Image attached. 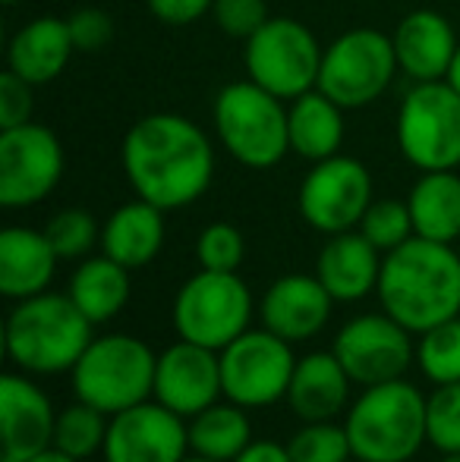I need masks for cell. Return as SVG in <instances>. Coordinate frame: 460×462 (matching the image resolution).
Instances as JSON below:
<instances>
[{
	"instance_id": "obj_22",
	"label": "cell",
	"mask_w": 460,
	"mask_h": 462,
	"mask_svg": "<svg viewBox=\"0 0 460 462\" xmlns=\"http://www.w3.org/2000/svg\"><path fill=\"white\" fill-rule=\"evenodd\" d=\"M76 54L70 23L61 16H38L13 32L6 44V69L25 79L29 86H48L67 69Z\"/></svg>"
},
{
	"instance_id": "obj_31",
	"label": "cell",
	"mask_w": 460,
	"mask_h": 462,
	"mask_svg": "<svg viewBox=\"0 0 460 462\" xmlns=\"http://www.w3.org/2000/svg\"><path fill=\"white\" fill-rule=\"evenodd\" d=\"M61 262H82L101 243V226L86 208H63L44 226Z\"/></svg>"
},
{
	"instance_id": "obj_12",
	"label": "cell",
	"mask_w": 460,
	"mask_h": 462,
	"mask_svg": "<svg viewBox=\"0 0 460 462\" xmlns=\"http://www.w3.org/2000/svg\"><path fill=\"white\" fill-rule=\"evenodd\" d=\"M63 145L48 126L29 120L23 126L0 129V205H42L63 180Z\"/></svg>"
},
{
	"instance_id": "obj_29",
	"label": "cell",
	"mask_w": 460,
	"mask_h": 462,
	"mask_svg": "<svg viewBox=\"0 0 460 462\" xmlns=\"http://www.w3.org/2000/svg\"><path fill=\"white\" fill-rule=\"evenodd\" d=\"M108 421L111 415H105L101 409H95L92 402L76 400L67 409L57 412V425H54V447L76 459H89L95 453L105 450V438H108Z\"/></svg>"
},
{
	"instance_id": "obj_14",
	"label": "cell",
	"mask_w": 460,
	"mask_h": 462,
	"mask_svg": "<svg viewBox=\"0 0 460 462\" xmlns=\"http://www.w3.org/2000/svg\"><path fill=\"white\" fill-rule=\"evenodd\" d=\"M332 353L344 365L356 387H375L404 377L410 362H417L413 334L385 311L350 318L334 334Z\"/></svg>"
},
{
	"instance_id": "obj_35",
	"label": "cell",
	"mask_w": 460,
	"mask_h": 462,
	"mask_svg": "<svg viewBox=\"0 0 460 462\" xmlns=\"http://www.w3.org/2000/svg\"><path fill=\"white\" fill-rule=\"evenodd\" d=\"M246 255V239L228 220L209 224L196 239L199 268L205 271H237Z\"/></svg>"
},
{
	"instance_id": "obj_9",
	"label": "cell",
	"mask_w": 460,
	"mask_h": 462,
	"mask_svg": "<svg viewBox=\"0 0 460 462\" xmlns=\"http://www.w3.org/2000/svg\"><path fill=\"white\" fill-rule=\"evenodd\" d=\"M398 148L419 173L460 167V92L448 79L413 82L398 110Z\"/></svg>"
},
{
	"instance_id": "obj_36",
	"label": "cell",
	"mask_w": 460,
	"mask_h": 462,
	"mask_svg": "<svg viewBox=\"0 0 460 462\" xmlns=\"http://www.w3.org/2000/svg\"><path fill=\"white\" fill-rule=\"evenodd\" d=\"M211 19L228 38H252L265 23H268V4L265 0H215Z\"/></svg>"
},
{
	"instance_id": "obj_10",
	"label": "cell",
	"mask_w": 460,
	"mask_h": 462,
	"mask_svg": "<svg viewBox=\"0 0 460 462\" xmlns=\"http://www.w3.org/2000/svg\"><path fill=\"white\" fill-rule=\"evenodd\" d=\"M400 73L391 35L379 29H350L338 35L322 54L319 92L338 101L344 110H360L379 101Z\"/></svg>"
},
{
	"instance_id": "obj_44",
	"label": "cell",
	"mask_w": 460,
	"mask_h": 462,
	"mask_svg": "<svg viewBox=\"0 0 460 462\" xmlns=\"http://www.w3.org/2000/svg\"><path fill=\"white\" fill-rule=\"evenodd\" d=\"M183 462H211V459H202V457H192V453H190V457H186Z\"/></svg>"
},
{
	"instance_id": "obj_40",
	"label": "cell",
	"mask_w": 460,
	"mask_h": 462,
	"mask_svg": "<svg viewBox=\"0 0 460 462\" xmlns=\"http://www.w3.org/2000/svg\"><path fill=\"white\" fill-rule=\"evenodd\" d=\"M233 462H294V459H290L287 444H277V440H252Z\"/></svg>"
},
{
	"instance_id": "obj_30",
	"label": "cell",
	"mask_w": 460,
	"mask_h": 462,
	"mask_svg": "<svg viewBox=\"0 0 460 462\" xmlns=\"http://www.w3.org/2000/svg\"><path fill=\"white\" fill-rule=\"evenodd\" d=\"M417 368L432 387L460 381V315L419 334Z\"/></svg>"
},
{
	"instance_id": "obj_11",
	"label": "cell",
	"mask_w": 460,
	"mask_h": 462,
	"mask_svg": "<svg viewBox=\"0 0 460 462\" xmlns=\"http://www.w3.org/2000/svg\"><path fill=\"white\" fill-rule=\"evenodd\" d=\"M224 396L243 409H268L287 400L296 368L294 343L268 328H249L221 349Z\"/></svg>"
},
{
	"instance_id": "obj_38",
	"label": "cell",
	"mask_w": 460,
	"mask_h": 462,
	"mask_svg": "<svg viewBox=\"0 0 460 462\" xmlns=\"http://www.w3.org/2000/svg\"><path fill=\"white\" fill-rule=\"evenodd\" d=\"M70 35L76 42V51H101L114 38V23L105 10L99 6H82V10L70 13Z\"/></svg>"
},
{
	"instance_id": "obj_27",
	"label": "cell",
	"mask_w": 460,
	"mask_h": 462,
	"mask_svg": "<svg viewBox=\"0 0 460 462\" xmlns=\"http://www.w3.org/2000/svg\"><path fill=\"white\" fill-rule=\"evenodd\" d=\"M413 233L432 243L455 245L460 239V177L455 171H429L407 195Z\"/></svg>"
},
{
	"instance_id": "obj_45",
	"label": "cell",
	"mask_w": 460,
	"mask_h": 462,
	"mask_svg": "<svg viewBox=\"0 0 460 462\" xmlns=\"http://www.w3.org/2000/svg\"><path fill=\"white\" fill-rule=\"evenodd\" d=\"M6 6H16V4H23V0H4Z\"/></svg>"
},
{
	"instance_id": "obj_5",
	"label": "cell",
	"mask_w": 460,
	"mask_h": 462,
	"mask_svg": "<svg viewBox=\"0 0 460 462\" xmlns=\"http://www.w3.org/2000/svg\"><path fill=\"white\" fill-rule=\"evenodd\" d=\"M211 126L228 154L249 171H268L290 152L287 107L252 79L230 82L211 104Z\"/></svg>"
},
{
	"instance_id": "obj_16",
	"label": "cell",
	"mask_w": 460,
	"mask_h": 462,
	"mask_svg": "<svg viewBox=\"0 0 460 462\" xmlns=\"http://www.w3.org/2000/svg\"><path fill=\"white\" fill-rule=\"evenodd\" d=\"M218 396H224V383L221 356L215 349H205L190 340H177L161 349L152 400L183 419H192L211 402H218Z\"/></svg>"
},
{
	"instance_id": "obj_28",
	"label": "cell",
	"mask_w": 460,
	"mask_h": 462,
	"mask_svg": "<svg viewBox=\"0 0 460 462\" xmlns=\"http://www.w3.org/2000/svg\"><path fill=\"white\" fill-rule=\"evenodd\" d=\"M190 453L211 462H233L252 444V421L237 402H211L186 421Z\"/></svg>"
},
{
	"instance_id": "obj_24",
	"label": "cell",
	"mask_w": 460,
	"mask_h": 462,
	"mask_svg": "<svg viewBox=\"0 0 460 462\" xmlns=\"http://www.w3.org/2000/svg\"><path fill=\"white\" fill-rule=\"evenodd\" d=\"M161 245H164V211L146 199L114 208L101 226V252L129 271L152 264Z\"/></svg>"
},
{
	"instance_id": "obj_25",
	"label": "cell",
	"mask_w": 460,
	"mask_h": 462,
	"mask_svg": "<svg viewBox=\"0 0 460 462\" xmlns=\"http://www.w3.org/2000/svg\"><path fill=\"white\" fill-rule=\"evenodd\" d=\"M287 133L290 152L306 161H325L332 154H341L344 145V107L332 101L325 92L300 95L287 107Z\"/></svg>"
},
{
	"instance_id": "obj_21",
	"label": "cell",
	"mask_w": 460,
	"mask_h": 462,
	"mask_svg": "<svg viewBox=\"0 0 460 462\" xmlns=\"http://www.w3.org/2000/svg\"><path fill=\"white\" fill-rule=\"evenodd\" d=\"M350 374L332 349L296 359L287 387V406L300 421H334L350 409Z\"/></svg>"
},
{
	"instance_id": "obj_42",
	"label": "cell",
	"mask_w": 460,
	"mask_h": 462,
	"mask_svg": "<svg viewBox=\"0 0 460 462\" xmlns=\"http://www.w3.org/2000/svg\"><path fill=\"white\" fill-rule=\"evenodd\" d=\"M445 79H448L451 86H455L457 92H460V48H457L455 60H451V69H448V76H445Z\"/></svg>"
},
{
	"instance_id": "obj_39",
	"label": "cell",
	"mask_w": 460,
	"mask_h": 462,
	"mask_svg": "<svg viewBox=\"0 0 460 462\" xmlns=\"http://www.w3.org/2000/svg\"><path fill=\"white\" fill-rule=\"evenodd\" d=\"M148 13L164 25H190L211 13L215 0H146Z\"/></svg>"
},
{
	"instance_id": "obj_41",
	"label": "cell",
	"mask_w": 460,
	"mask_h": 462,
	"mask_svg": "<svg viewBox=\"0 0 460 462\" xmlns=\"http://www.w3.org/2000/svg\"><path fill=\"white\" fill-rule=\"evenodd\" d=\"M25 462H80V459L70 457V453H63V450H57V447H48V450L35 453V457L25 459Z\"/></svg>"
},
{
	"instance_id": "obj_18",
	"label": "cell",
	"mask_w": 460,
	"mask_h": 462,
	"mask_svg": "<svg viewBox=\"0 0 460 462\" xmlns=\"http://www.w3.org/2000/svg\"><path fill=\"white\" fill-rule=\"evenodd\" d=\"M332 309V292L315 274H284L262 292L258 318L271 334L284 337L287 343H303L325 330Z\"/></svg>"
},
{
	"instance_id": "obj_37",
	"label": "cell",
	"mask_w": 460,
	"mask_h": 462,
	"mask_svg": "<svg viewBox=\"0 0 460 462\" xmlns=\"http://www.w3.org/2000/svg\"><path fill=\"white\" fill-rule=\"evenodd\" d=\"M32 88L25 79H19L13 69H4L0 73V129H13L23 126V123L32 120Z\"/></svg>"
},
{
	"instance_id": "obj_23",
	"label": "cell",
	"mask_w": 460,
	"mask_h": 462,
	"mask_svg": "<svg viewBox=\"0 0 460 462\" xmlns=\"http://www.w3.org/2000/svg\"><path fill=\"white\" fill-rule=\"evenodd\" d=\"M61 255L48 233L32 226H6L0 233V292L13 302L38 296L51 286Z\"/></svg>"
},
{
	"instance_id": "obj_17",
	"label": "cell",
	"mask_w": 460,
	"mask_h": 462,
	"mask_svg": "<svg viewBox=\"0 0 460 462\" xmlns=\"http://www.w3.org/2000/svg\"><path fill=\"white\" fill-rule=\"evenodd\" d=\"M0 425H4L0 462H25L54 447L57 412L51 406V396L23 371H10L0 381Z\"/></svg>"
},
{
	"instance_id": "obj_33",
	"label": "cell",
	"mask_w": 460,
	"mask_h": 462,
	"mask_svg": "<svg viewBox=\"0 0 460 462\" xmlns=\"http://www.w3.org/2000/svg\"><path fill=\"white\" fill-rule=\"evenodd\" d=\"M356 230H360L381 255L398 249V245H404L410 236H417V233H413L410 208L400 199H375L372 205H369V211L362 214Z\"/></svg>"
},
{
	"instance_id": "obj_26",
	"label": "cell",
	"mask_w": 460,
	"mask_h": 462,
	"mask_svg": "<svg viewBox=\"0 0 460 462\" xmlns=\"http://www.w3.org/2000/svg\"><path fill=\"white\" fill-rule=\"evenodd\" d=\"M129 292H133V283H129V268H123L120 262H114L111 255H89L76 264L73 277H70L67 296L80 305V311L89 318V321L99 328V324H108L127 309Z\"/></svg>"
},
{
	"instance_id": "obj_19",
	"label": "cell",
	"mask_w": 460,
	"mask_h": 462,
	"mask_svg": "<svg viewBox=\"0 0 460 462\" xmlns=\"http://www.w3.org/2000/svg\"><path fill=\"white\" fill-rule=\"evenodd\" d=\"M398 67L413 82L445 79L460 42L455 25L436 10H413L398 23L391 35Z\"/></svg>"
},
{
	"instance_id": "obj_1",
	"label": "cell",
	"mask_w": 460,
	"mask_h": 462,
	"mask_svg": "<svg viewBox=\"0 0 460 462\" xmlns=\"http://www.w3.org/2000/svg\"><path fill=\"white\" fill-rule=\"evenodd\" d=\"M120 161L136 199L161 211L199 201L215 177V148L202 126L167 110L142 116L127 129Z\"/></svg>"
},
{
	"instance_id": "obj_2",
	"label": "cell",
	"mask_w": 460,
	"mask_h": 462,
	"mask_svg": "<svg viewBox=\"0 0 460 462\" xmlns=\"http://www.w3.org/2000/svg\"><path fill=\"white\" fill-rule=\"evenodd\" d=\"M375 292L381 311L419 337L460 315V255L448 243L410 236L385 252Z\"/></svg>"
},
{
	"instance_id": "obj_15",
	"label": "cell",
	"mask_w": 460,
	"mask_h": 462,
	"mask_svg": "<svg viewBox=\"0 0 460 462\" xmlns=\"http://www.w3.org/2000/svg\"><path fill=\"white\" fill-rule=\"evenodd\" d=\"M105 462H183L190 457V431L186 419L146 400L111 415L108 421Z\"/></svg>"
},
{
	"instance_id": "obj_43",
	"label": "cell",
	"mask_w": 460,
	"mask_h": 462,
	"mask_svg": "<svg viewBox=\"0 0 460 462\" xmlns=\"http://www.w3.org/2000/svg\"><path fill=\"white\" fill-rule=\"evenodd\" d=\"M438 462H460V453H442V459Z\"/></svg>"
},
{
	"instance_id": "obj_46",
	"label": "cell",
	"mask_w": 460,
	"mask_h": 462,
	"mask_svg": "<svg viewBox=\"0 0 460 462\" xmlns=\"http://www.w3.org/2000/svg\"><path fill=\"white\" fill-rule=\"evenodd\" d=\"M353 462H369V459H353Z\"/></svg>"
},
{
	"instance_id": "obj_3",
	"label": "cell",
	"mask_w": 460,
	"mask_h": 462,
	"mask_svg": "<svg viewBox=\"0 0 460 462\" xmlns=\"http://www.w3.org/2000/svg\"><path fill=\"white\" fill-rule=\"evenodd\" d=\"M95 337V324L67 292H38L19 299L4 324V349L23 374H63L73 371Z\"/></svg>"
},
{
	"instance_id": "obj_8",
	"label": "cell",
	"mask_w": 460,
	"mask_h": 462,
	"mask_svg": "<svg viewBox=\"0 0 460 462\" xmlns=\"http://www.w3.org/2000/svg\"><path fill=\"white\" fill-rule=\"evenodd\" d=\"M322 54L325 48L309 25L290 16H271L256 35L246 38V79L268 88L281 101H294L319 86Z\"/></svg>"
},
{
	"instance_id": "obj_34",
	"label": "cell",
	"mask_w": 460,
	"mask_h": 462,
	"mask_svg": "<svg viewBox=\"0 0 460 462\" xmlns=\"http://www.w3.org/2000/svg\"><path fill=\"white\" fill-rule=\"evenodd\" d=\"M426 438L438 453H460V381L426 396Z\"/></svg>"
},
{
	"instance_id": "obj_13",
	"label": "cell",
	"mask_w": 460,
	"mask_h": 462,
	"mask_svg": "<svg viewBox=\"0 0 460 462\" xmlns=\"http://www.w3.org/2000/svg\"><path fill=\"white\" fill-rule=\"evenodd\" d=\"M372 201V173L350 154L315 161L296 192L303 220L325 236L356 230Z\"/></svg>"
},
{
	"instance_id": "obj_32",
	"label": "cell",
	"mask_w": 460,
	"mask_h": 462,
	"mask_svg": "<svg viewBox=\"0 0 460 462\" xmlns=\"http://www.w3.org/2000/svg\"><path fill=\"white\" fill-rule=\"evenodd\" d=\"M294 462H353L344 421H303V428L287 440Z\"/></svg>"
},
{
	"instance_id": "obj_7",
	"label": "cell",
	"mask_w": 460,
	"mask_h": 462,
	"mask_svg": "<svg viewBox=\"0 0 460 462\" xmlns=\"http://www.w3.org/2000/svg\"><path fill=\"white\" fill-rule=\"evenodd\" d=\"M174 330L180 340L221 353L252 321V292L237 271H205L186 280L174 296Z\"/></svg>"
},
{
	"instance_id": "obj_4",
	"label": "cell",
	"mask_w": 460,
	"mask_h": 462,
	"mask_svg": "<svg viewBox=\"0 0 460 462\" xmlns=\"http://www.w3.org/2000/svg\"><path fill=\"white\" fill-rule=\"evenodd\" d=\"M353 459L410 462L429 444L426 438V393L417 383L388 381L362 387L344 412Z\"/></svg>"
},
{
	"instance_id": "obj_6",
	"label": "cell",
	"mask_w": 460,
	"mask_h": 462,
	"mask_svg": "<svg viewBox=\"0 0 460 462\" xmlns=\"http://www.w3.org/2000/svg\"><path fill=\"white\" fill-rule=\"evenodd\" d=\"M158 353L133 334L92 337L86 353L70 371L76 400L92 402L105 415L152 400Z\"/></svg>"
},
{
	"instance_id": "obj_20",
	"label": "cell",
	"mask_w": 460,
	"mask_h": 462,
	"mask_svg": "<svg viewBox=\"0 0 460 462\" xmlns=\"http://www.w3.org/2000/svg\"><path fill=\"white\" fill-rule=\"evenodd\" d=\"M381 252L360 230L334 233L319 249L315 277L322 280L334 302H360L379 290Z\"/></svg>"
}]
</instances>
